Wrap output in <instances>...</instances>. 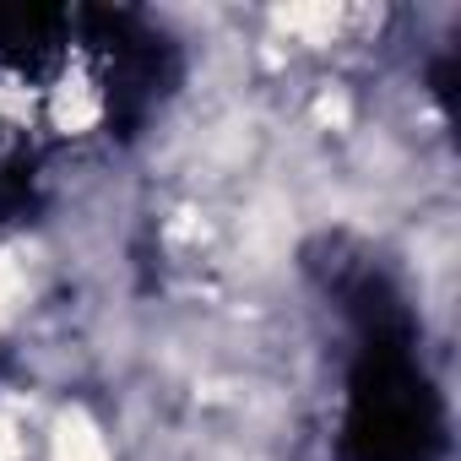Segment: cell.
I'll list each match as a JSON object with an SVG mask.
<instances>
[{"label":"cell","mask_w":461,"mask_h":461,"mask_svg":"<svg viewBox=\"0 0 461 461\" xmlns=\"http://www.w3.org/2000/svg\"><path fill=\"white\" fill-rule=\"evenodd\" d=\"M39 456L44 461H120V450L109 439V423L93 418L82 402L50 412V423L39 429Z\"/></svg>","instance_id":"cell-1"},{"label":"cell","mask_w":461,"mask_h":461,"mask_svg":"<svg viewBox=\"0 0 461 461\" xmlns=\"http://www.w3.org/2000/svg\"><path fill=\"white\" fill-rule=\"evenodd\" d=\"M39 104H44V87L12 66H0V136H28L39 125Z\"/></svg>","instance_id":"cell-2"},{"label":"cell","mask_w":461,"mask_h":461,"mask_svg":"<svg viewBox=\"0 0 461 461\" xmlns=\"http://www.w3.org/2000/svg\"><path fill=\"white\" fill-rule=\"evenodd\" d=\"M33 445H39V429L12 402H0V461H33Z\"/></svg>","instance_id":"cell-3"}]
</instances>
